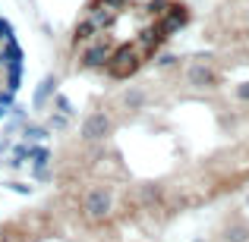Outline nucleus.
Here are the masks:
<instances>
[{
  "label": "nucleus",
  "mask_w": 249,
  "mask_h": 242,
  "mask_svg": "<svg viewBox=\"0 0 249 242\" xmlns=\"http://www.w3.org/2000/svg\"><path fill=\"white\" fill-rule=\"evenodd\" d=\"M237 95L243 97V101H249V82H246V85H240V91H237Z\"/></svg>",
  "instance_id": "3"
},
{
  "label": "nucleus",
  "mask_w": 249,
  "mask_h": 242,
  "mask_svg": "<svg viewBox=\"0 0 249 242\" xmlns=\"http://www.w3.org/2000/svg\"><path fill=\"white\" fill-rule=\"evenodd\" d=\"M246 19H249V10H246Z\"/></svg>",
  "instance_id": "4"
},
{
  "label": "nucleus",
  "mask_w": 249,
  "mask_h": 242,
  "mask_svg": "<svg viewBox=\"0 0 249 242\" xmlns=\"http://www.w3.org/2000/svg\"><path fill=\"white\" fill-rule=\"evenodd\" d=\"M91 211L95 214H101V211H107V198H104L101 192H95V198H91Z\"/></svg>",
  "instance_id": "2"
},
{
  "label": "nucleus",
  "mask_w": 249,
  "mask_h": 242,
  "mask_svg": "<svg viewBox=\"0 0 249 242\" xmlns=\"http://www.w3.org/2000/svg\"><path fill=\"white\" fill-rule=\"evenodd\" d=\"M189 79H193L196 85H214V73L205 69V66H196L193 73H189Z\"/></svg>",
  "instance_id": "1"
}]
</instances>
